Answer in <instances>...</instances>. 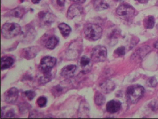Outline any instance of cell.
Masks as SVG:
<instances>
[{"instance_id":"obj_1","label":"cell","mask_w":158,"mask_h":119,"mask_svg":"<svg viewBox=\"0 0 158 119\" xmlns=\"http://www.w3.org/2000/svg\"><path fill=\"white\" fill-rule=\"evenodd\" d=\"M145 90L141 85L136 84L129 86L126 90V95L128 101L132 104L138 103L144 95Z\"/></svg>"},{"instance_id":"obj_2","label":"cell","mask_w":158,"mask_h":119,"mask_svg":"<svg viewBox=\"0 0 158 119\" xmlns=\"http://www.w3.org/2000/svg\"><path fill=\"white\" fill-rule=\"evenodd\" d=\"M22 31L21 27L18 23H7L2 25L1 32L2 37L6 39L13 38L18 36Z\"/></svg>"},{"instance_id":"obj_3","label":"cell","mask_w":158,"mask_h":119,"mask_svg":"<svg viewBox=\"0 0 158 119\" xmlns=\"http://www.w3.org/2000/svg\"><path fill=\"white\" fill-rule=\"evenodd\" d=\"M102 32L101 27L96 24H87L84 29L85 37L90 41H96L101 38Z\"/></svg>"},{"instance_id":"obj_4","label":"cell","mask_w":158,"mask_h":119,"mask_svg":"<svg viewBox=\"0 0 158 119\" xmlns=\"http://www.w3.org/2000/svg\"><path fill=\"white\" fill-rule=\"evenodd\" d=\"M83 50V45L81 40H75L72 42L66 51V56L68 59L75 60L79 57Z\"/></svg>"},{"instance_id":"obj_5","label":"cell","mask_w":158,"mask_h":119,"mask_svg":"<svg viewBox=\"0 0 158 119\" xmlns=\"http://www.w3.org/2000/svg\"><path fill=\"white\" fill-rule=\"evenodd\" d=\"M57 62V60L55 57L45 56L40 60L39 68L43 74H51Z\"/></svg>"},{"instance_id":"obj_6","label":"cell","mask_w":158,"mask_h":119,"mask_svg":"<svg viewBox=\"0 0 158 119\" xmlns=\"http://www.w3.org/2000/svg\"><path fill=\"white\" fill-rule=\"evenodd\" d=\"M116 12L121 19L128 21L134 17L135 10L134 7L130 5L124 4L117 8Z\"/></svg>"},{"instance_id":"obj_7","label":"cell","mask_w":158,"mask_h":119,"mask_svg":"<svg viewBox=\"0 0 158 119\" xmlns=\"http://www.w3.org/2000/svg\"><path fill=\"white\" fill-rule=\"evenodd\" d=\"M107 57L106 48L102 46H97L93 49L91 54V60L94 62H103Z\"/></svg>"},{"instance_id":"obj_8","label":"cell","mask_w":158,"mask_h":119,"mask_svg":"<svg viewBox=\"0 0 158 119\" xmlns=\"http://www.w3.org/2000/svg\"><path fill=\"white\" fill-rule=\"evenodd\" d=\"M39 23L43 27L50 26L56 20V15L47 11H41L38 14Z\"/></svg>"},{"instance_id":"obj_9","label":"cell","mask_w":158,"mask_h":119,"mask_svg":"<svg viewBox=\"0 0 158 119\" xmlns=\"http://www.w3.org/2000/svg\"><path fill=\"white\" fill-rule=\"evenodd\" d=\"M22 40L25 43H31L35 40L36 32L33 27L28 25L26 26L21 32Z\"/></svg>"},{"instance_id":"obj_10","label":"cell","mask_w":158,"mask_h":119,"mask_svg":"<svg viewBox=\"0 0 158 119\" xmlns=\"http://www.w3.org/2000/svg\"><path fill=\"white\" fill-rule=\"evenodd\" d=\"M40 51V48L37 46H30L22 49L19 52V56L25 59L31 60L35 58Z\"/></svg>"},{"instance_id":"obj_11","label":"cell","mask_w":158,"mask_h":119,"mask_svg":"<svg viewBox=\"0 0 158 119\" xmlns=\"http://www.w3.org/2000/svg\"><path fill=\"white\" fill-rule=\"evenodd\" d=\"M18 96L19 90L16 87H11L6 90L4 93L3 100L7 104H14L18 100Z\"/></svg>"},{"instance_id":"obj_12","label":"cell","mask_w":158,"mask_h":119,"mask_svg":"<svg viewBox=\"0 0 158 119\" xmlns=\"http://www.w3.org/2000/svg\"><path fill=\"white\" fill-rule=\"evenodd\" d=\"M83 8L81 4L74 3L69 7L67 12L68 19H73L76 16H78L83 14Z\"/></svg>"},{"instance_id":"obj_13","label":"cell","mask_w":158,"mask_h":119,"mask_svg":"<svg viewBox=\"0 0 158 119\" xmlns=\"http://www.w3.org/2000/svg\"><path fill=\"white\" fill-rule=\"evenodd\" d=\"M151 48L148 46H144L138 48L133 54L131 59L134 61H141L151 52Z\"/></svg>"},{"instance_id":"obj_14","label":"cell","mask_w":158,"mask_h":119,"mask_svg":"<svg viewBox=\"0 0 158 119\" xmlns=\"http://www.w3.org/2000/svg\"><path fill=\"white\" fill-rule=\"evenodd\" d=\"M76 65L73 64L68 65L64 67L60 72V75L63 77L70 78L74 76V73L76 71Z\"/></svg>"},{"instance_id":"obj_15","label":"cell","mask_w":158,"mask_h":119,"mask_svg":"<svg viewBox=\"0 0 158 119\" xmlns=\"http://www.w3.org/2000/svg\"><path fill=\"white\" fill-rule=\"evenodd\" d=\"M92 60L86 56L81 57L80 65L82 68V72L84 74H87L90 72L92 67Z\"/></svg>"},{"instance_id":"obj_16","label":"cell","mask_w":158,"mask_h":119,"mask_svg":"<svg viewBox=\"0 0 158 119\" xmlns=\"http://www.w3.org/2000/svg\"><path fill=\"white\" fill-rule=\"evenodd\" d=\"M121 102L118 100H112L107 103L106 109L108 113L114 114L117 113L121 109Z\"/></svg>"},{"instance_id":"obj_17","label":"cell","mask_w":158,"mask_h":119,"mask_svg":"<svg viewBox=\"0 0 158 119\" xmlns=\"http://www.w3.org/2000/svg\"><path fill=\"white\" fill-rule=\"evenodd\" d=\"M115 87V84L110 80L105 81L100 85L102 91L105 94L110 93L114 90Z\"/></svg>"},{"instance_id":"obj_18","label":"cell","mask_w":158,"mask_h":119,"mask_svg":"<svg viewBox=\"0 0 158 119\" xmlns=\"http://www.w3.org/2000/svg\"><path fill=\"white\" fill-rule=\"evenodd\" d=\"M26 14V9L22 6L18 7L10 10L6 14V16L14 17L17 18H22Z\"/></svg>"},{"instance_id":"obj_19","label":"cell","mask_w":158,"mask_h":119,"mask_svg":"<svg viewBox=\"0 0 158 119\" xmlns=\"http://www.w3.org/2000/svg\"><path fill=\"white\" fill-rule=\"evenodd\" d=\"M14 60L10 56H5L1 59V70H6L11 68L14 64Z\"/></svg>"},{"instance_id":"obj_20","label":"cell","mask_w":158,"mask_h":119,"mask_svg":"<svg viewBox=\"0 0 158 119\" xmlns=\"http://www.w3.org/2000/svg\"><path fill=\"white\" fill-rule=\"evenodd\" d=\"M59 42V39L55 36L50 37L46 42L45 47L49 50H53L56 48Z\"/></svg>"},{"instance_id":"obj_21","label":"cell","mask_w":158,"mask_h":119,"mask_svg":"<svg viewBox=\"0 0 158 119\" xmlns=\"http://www.w3.org/2000/svg\"><path fill=\"white\" fill-rule=\"evenodd\" d=\"M58 28L61 34L64 38H66L70 35L72 31L71 27L66 23H62L58 25Z\"/></svg>"},{"instance_id":"obj_22","label":"cell","mask_w":158,"mask_h":119,"mask_svg":"<svg viewBox=\"0 0 158 119\" xmlns=\"http://www.w3.org/2000/svg\"><path fill=\"white\" fill-rule=\"evenodd\" d=\"M92 1L94 8L97 11L106 10L109 7V5L105 0H92Z\"/></svg>"},{"instance_id":"obj_23","label":"cell","mask_w":158,"mask_h":119,"mask_svg":"<svg viewBox=\"0 0 158 119\" xmlns=\"http://www.w3.org/2000/svg\"><path fill=\"white\" fill-rule=\"evenodd\" d=\"M15 115V111L13 108H9L7 107H4L1 108V118H12Z\"/></svg>"},{"instance_id":"obj_24","label":"cell","mask_w":158,"mask_h":119,"mask_svg":"<svg viewBox=\"0 0 158 119\" xmlns=\"http://www.w3.org/2000/svg\"><path fill=\"white\" fill-rule=\"evenodd\" d=\"M65 88L61 85L58 84L53 86L52 89V93L55 97H58L64 93Z\"/></svg>"},{"instance_id":"obj_25","label":"cell","mask_w":158,"mask_h":119,"mask_svg":"<svg viewBox=\"0 0 158 119\" xmlns=\"http://www.w3.org/2000/svg\"><path fill=\"white\" fill-rule=\"evenodd\" d=\"M31 104L27 102H23L18 105L19 112L22 114H25L31 109Z\"/></svg>"},{"instance_id":"obj_26","label":"cell","mask_w":158,"mask_h":119,"mask_svg":"<svg viewBox=\"0 0 158 119\" xmlns=\"http://www.w3.org/2000/svg\"><path fill=\"white\" fill-rule=\"evenodd\" d=\"M155 24V19L153 16H149L143 20V25L147 29L153 28Z\"/></svg>"},{"instance_id":"obj_27","label":"cell","mask_w":158,"mask_h":119,"mask_svg":"<svg viewBox=\"0 0 158 119\" xmlns=\"http://www.w3.org/2000/svg\"><path fill=\"white\" fill-rule=\"evenodd\" d=\"M94 101L96 105H103L106 102L105 97L101 93L96 92L95 95Z\"/></svg>"},{"instance_id":"obj_28","label":"cell","mask_w":158,"mask_h":119,"mask_svg":"<svg viewBox=\"0 0 158 119\" xmlns=\"http://www.w3.org/2000/svg\"><path fill=\"white\" fill-rule=\"evenodd\" d=\"M52 73L49 74H43L42 76L40 77L38 80L39 83L40 85H45L49 83L53 78Z\"/></svg>"},{"instance_id":"obj_29","label":"cell","mask_w":158,"mask_h":119,"mask_svg":"<svg viewBox=\"0 0 158 119\" xmlns=\"http://www.w3.org/2000/svg\"><path fill=\"white\" fill-rule=\"evenodd\" d=\"M79 114L81 116H83L84 115V117L85 116H87L89 112V108L88 104L85 103L81 104L79 107Z\"/></svg>"},{"instance_id":"obj_30","label":"cell","mask_w":158,"mask_h":119,"mask_svg":"<svg viewBox=\"0 0 158 119\" xmlns=\"http://www.w3.org/2000/svg\"><path fill=\"white\" fill-rule=\"evenodd\" d=\"M52 4L59 10H62L65 6V0H52Z\"/></svg>"},{"instance_id":"obj_31","label":"cell","mask_w":158,"mask_h":119,"mask_svg":"<svg viewBox=\"0 0 158 119\" xmlns=\"http://www.w3.org/2000/svg\"><path fill=\"white\" fill-rule=\"evenodd\" d=\"M22 95L25 97L27 98L29 100L31 101L36 96V93L35 91L32 90H27L23 92Z\"/></svg>"},{"instance_id":"obj_32","label":"cell","mask_w":158,"mask_h":119,"mask_svg":"<svg viewBox=\"0 0 158 119\" xmlns=\"http://www.w3.org/2000/svg\"><path fill=\"white\" fill-rule=\"evenodd\" d=\"M48 103V99L45 96H41L38 98L36 100V103L38 106L40 108L45 107Z\"/></svg>"},{"instance_id":"obj_33","label":"cell","mask_w":158,"mask_h":119,"mask_svg":"<svg viewBox=\"0 0 158 119\" xmlns=\"http://www.w3.org/2000/svg\"><path fill=\"white\" fill-rule=\"evenodd\" d=\"M158 82L157 80L155 77H151L147 80V86L151 87H155L157 86Z\"/></svg>"},{"instance_id":"obj_34","label":"cell","mask_w":158,"mask_h":119,"mask_svg":"<svg viewBox=\"0 0 158 119\" xmlns=\"http://www.w3.org/2000/svg\"><path fill=\"white\" fill-rule=\"evenodd\" d=\"M114 54L118 57H122L125 54V48L124 46L119 47L114 51Z\"/></svg>"},{"instance_id":"obj_35","label":"cell","mask_w":158,"mask_h":119,"mask_svg":"<svg viewBox=\"0 0 158 119\" xmlns=\"http://www.w3.org/2000/svg\"><path fill=\"white\" fill-rule=\"evenodd\" d=\"M148 107L153 112L157 111L158 110V102L156 100H152L148 104Z\"/></svg>"},{"instance_id":"obj_36","label":"cell","mask_w":158,"mask_h":119,"mask_svg":"<svg viewBox=\"0 0 158 119\" xmlns=\"http://www.w3.org/2000/svg\"><path fill=\"white\" fill-rule=\"evenodd\" d=\"M120 33L119 32L118 30L116 29H114L113 31L110 33L108 36L110 40H116L117 38V36H118Z\"/></svg>"},{"instance_id":"obj_37","label":"cell","mask_w":158,"mask_h":119,"mask_svg":"<svg viewBox=\"0 0 158 119\" xmlns=\"http://www.w3.org/2000/svg\"><path fill=\"white\" fill-rule=\"evenodd\" d=\"M70 1H73L75 3L81 4L84 3L86 0H70Z\"/></svg>"},{"instance_id":"obj_38","label":"cell","mask_w":158,"mask_h":119,"mask_svg":"<svg viewBox=\"0 0 158 119\" xmlns=\"http://www.w3.org/2000/svg\"><path fill=\"white\" fill-rule=\"evenodd\" d=\"M139 3L146 4L148 2L149 0H135Z\"/></svg>"},{"instance_id":"obj_39","label":"cell","mask_w":158,"mask_h":119,"mask_svg":"<svg viewBox=\"0 0 158 119\" xmlns=\"http://www.w3.org/2000/svg\"><path fill=\"white\" fill-rule=\"evenodd\" d=\"M40 1L41 0H32V2L34 4H37L40 3Z\"/></svg>"},{"instance_id":"obj_40","label":"cell","mask_w":158,"mask_h":119,"mask_svg":"<svg viewBox=\"0 0 158 119\" xmlns=\"http://www.w3.org/2000/svg\"><path fill=\"white\" fill-rule=\"evenodd\" d=\"M154 47L156 48V49H158V40L155 43V44H154Z\"/></svg>"},{"instance_id":"obj_41","label":"cell","mask_w":158,"mask_h":119,"mask_svg":"<svg viewBox=\"0 0 158 119\" xmlns=\"http://www.w3.org/2000/svg\"><path fill=\"white\" fill-rule=\"evenodd\" d=\"M156 62L158 64V53L156 54Z\"/></svg>"},{"instance_id":"obj_42","label":"cell","mask_w":158,"mask_h":119,"mask_svg":"<svg viewBox=\"0 0 158 119\" xmlns=\"http://www.w3.org/2000/svg\"><path fill=\"white\" fill-rule=\"evenodd\" d=\"M156 28H157V29L158 30V24L156 25Z\"/></svg>"},{"instance_id":"obj_43","label":"cell","mask_w":158,"mask_h":119,"mask_svg":"<svg viewBox=\"0 0 158 119\" xmlns=\"http://www.w3.org/2000/svg\"><path fill=\"white\" fill-rule=\"evenodd\" d=\"M119 1H124V0H118Z\"/></svg>"}]
</instances>
